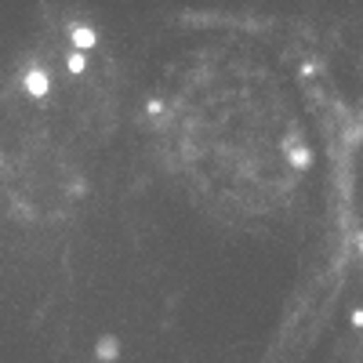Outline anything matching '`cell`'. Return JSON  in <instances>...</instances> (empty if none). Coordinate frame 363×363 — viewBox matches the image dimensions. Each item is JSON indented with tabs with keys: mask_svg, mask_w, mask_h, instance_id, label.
I'll list each match as a JSON object with an SVG mask.
<instances>
[{
	"mask_svg": "<svg viewBox=\"0 0 363 363\" xmlns=\"http://www.w3.org/2000/svg\"><path fill=\"white\" fill-rule=\"evenodd\" d=\"M255 87L233 80V58H225L193 73L164 113L178 167L225 207H258L280 178L277 153L294 160V145L272 138Z\"/></svg>",
	"mask_w": 363,
	"mask_h": 363,
	"instance_id": "obj_1",
	"label": "cell"
}]
</instances>
